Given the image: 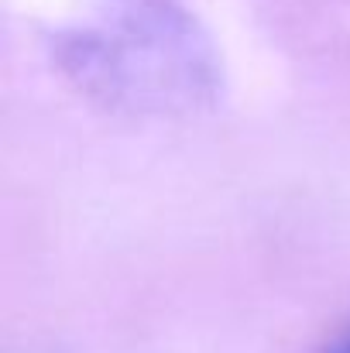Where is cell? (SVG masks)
Returning <instances> with one entry per match:
<instances>
[{
    "instance_id": "cell-1",
    "label": "cell",
    "mask_w": 350,
    "mask_h": 353,
    "mask_svg": "<svg viewBox=\"0 0 350 353\" xmlns=\"http://www.w3.org/2000/svg\"><path fill=\"white\" fill-rule=\"evenodd\" d=\"M62 65L79 86L110 103L196 100L210 90V62L193 24L172 7H151L120 17L114 28L72 34L62 45Z\"/></svg>"
},
{
    "instance_id": "cell-2",
    "label": "cell",
    "mask_w": 350,
    "mask_h": 353,
    "mask_svg": "<svg viewBox=\"0 0 350 353\" xmlns=\"http://www.w3.org/2000/svg\"><path fill=\"white\" fill-rule=\"evenodd\" d=\"M330 353H350V336L344 340V343H340V347H337V350H330Z\"/></svg>"
}]
</instances>
